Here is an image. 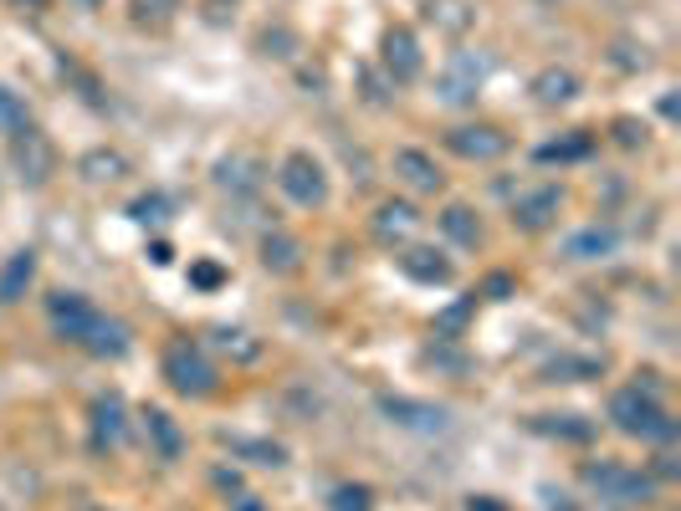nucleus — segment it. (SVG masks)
<instances>
[{
    "instance_id": "nucleus-43",
    "label": "nucleus",
    "mask_w": 681,
    "mask_h": 511,
    "mask_svg": "<svg viewBox=\"0 0 681 511\" xmlns=\"http://www.w3.org/2000/svg\"><path fill=\"white\" fill-rule=\"evenodd\" d=\"M656 476L671 481V476H677V455H656Z\"/></svg>"
},
{
    "instance_id": "nucleus-18",
    "label": "nucleus",
    "mask_w": 681,
    "mask_h": 511,
    "mask_svg": "<svg viewBox=\"0 0 681 511\" xmlns=\"http://www.w3.org/2000/svg\"><path fill=\"white\" fill-rule=\"evenodd\" d=\"M400 271L410 281H420V287H446V281H451V262H446V256H436L430 246H410V251H405Z\"/></svg>"
},
{
    "instance_id": "nucleus-27",
    "label": "nucleus",
    "mask_w": 681,
    "mask_h": 511,
    "mask_svg": "<svg viewBox=\"0 0 681 511\" xmlns=\"http://www.w3.org/2000/svg\"><path fill=\"white\" fill-rule=\"evenodd\" d=\"M605 374V358H553V364L543 368V384H584V379H600Z\"/></svg>"
},
{
    "instance_id": "nucleus-1",
    "label": "nucleus",
    "mask_w": 681,
    "mask_h": 511,
    "mask_svg": "<svg viewBox=\"0 0 681 511\" xmlns=\"http://www.w3.org/2000/svg\"><path fill=\"white\" fill-rule=\"evenodd\" d=\"M609 420H615V430L630 435V440H656V445L677 440V420L661 409V399L646 395V389H636V384L609 399Z\"/></svg>"
},
{
    "instance_id": "nucleus-36",
    "label": "nucleus",
    "mask_w": 681,
    "mask_h": 511,
    "mask_svg": "<svg viewBox=\"0 0 681 511\" xmlns=\"http://www.w3.org/2000/svg\"><path fill=\"white\" fill-rule=\"evenodd\" d=\"M426 364H441L446 374H466V368H472V358H466V353H451L446 343H430V348H426Z\"/></svg>"
},
{
    "instance_id": "nucleus-48",
    "label": "nucleus",
    "mask_w": 681,
    "mask_h": 511,
    "mask_svg": "<svg viewBox=\"0 0 681 511\" xmlns=\"http://www.w3.org/2000/svg\"><path fill=\"white\" fill-rule=\"evenodd\" d=\"M73 5H83V11H92V5H103V0H73Z\"/></svg>"
},
{
    "instance_id": "nucleus-47",
    "label": "nucleus",
    "mask_w": 681,
    "mask_h": 511,
    "mask_svg": "<svg viewBox=\"0 0 681 511\" xmlns=\"http://www.w3.org/2000/svg\"><path fill=\"white\" fill-rule=\"evenodd\" d=\"M15 5H31V11H42V5H46V0H15Z\"/></svg>"
},
{
    "instance_id": "nucleus-28",
    "label": "nucleus",
    "mask_w": 681,
    "mask_h": 511,
    "mask_svg": "<svg viewBox=\"0 0 681 511\" xmlns=\"http://www.w3.org/2000/svg\"><path fill=\"white\" fill-rule=\"evenodd\" d=\"M441 231L457 241V246H476L482 241V220H476L472 204H446L441 210Z\"/></svg>"
},
{
    "instance_id": "nucleus-38",
    "label": "nucleus",
    "mask_w": 681,
    "mask_h": 511,
    "mask_svg": "<svg viewBox=\"0 0 681 511\" xmlns=\"http://www.w3.org/2000/svg\"><path fill=\"white\" fill-rule=\"evenodd\" d=\"M226 281V271L216 262H190V287H200V292H216Z\"/></svg>"
},
{
    "instance_id": "nucleus-40",
    "label": "nucleus",
    "mask_w": 681,
    "mask_h": 511,
    "mask_svg": "<svg viewBox=\"0 0 681 511\" xmlns=\"http://www.w3.org/2000/svg\"><path fill=\"white\" fill-rule=\"evenodd\" d=\"M482 292H487L492 302H507V297H513V277H503V271H497V277H487V287H482Z\"/></svg>"
},
{
    "instance_id": "nucleus-31",
    "label": "nucleus",
    "mask_w": 681,
    "mask_h": 511,
    "mask_svg": "<svg viewBox=\"0 0 681 511\" xmlns=\"http://www.w3.org/2000/svg\"><path fill=\"white\" fill-rule=\"evenodd\" d=\"M210 343H216L226 358H237V364H252V358H262V343H256L252 333H241V327H216V333H210Z\"/></svg>"
},
{
    "instance_id": "nucleus-5",
    "label": "nucleus",
    "mask_w": 681,
    "mask_h": 511,
    "mask_svg": "<svg viewBox=\"0 0 681 511\" xmlns=\"http://www.w3.org/2000/svg\"><path fill=\"white\" fill-rule=\"evenodd\" d=\"M492 73V57H476V52H451V62H446L441 82H436V92H441V102H451V108H466V102H476V92H482V82H487Z\"/></svg>"
},
{
    "instance_id": "nucleus-21",
    "label": "nucleus",
    "mask_w": 681,
    "mask_h": 511,
    "mask_svg": "<svg viewBox=\"0 0 681 511\" xmlns=\"http://www.w3.org/2000/svg\"><path fill=\"white\" fill-rule=\"evenodd\" d=\"M574 98H579V77L569 67H543L534 77V102H543V108H563Z\"/></svg>"
},
{
    "instance_id": "nucleus-9",
    "label": "nucleus",
    "mask_w": 681,
    "mask_h": 511,
    "mask_svg": "<svg viewBox=\"0 0 681 511\" xmlns=\"http://www.w3.org/2000/svg\"><path fill=\"white\" fill-rule=\"evenodd\" d=\"M380 414H385L389 424H400V430H415V435H436V430H446V420H451L441 404L405 399V395H385L380 399Z\"/></svg>"
},
{
    "instance_id": "nucleus-12",
    "label": "nucleus",
    "mask_w": 681,
    "mask_h": 511,
    "mask_svg": "<svg viewBox=\"0 0 681 511\" xmlns=\"http://www.w3.org/2000/svg\"><path fill=\"white\" fill-rule=\"evenodd\" d=\"M83 348H88L92 358H123V353L134 348V333H129V322L103 318V312H92L88 333H83Z\"/></svg>"
},
{
    "instance_id": "nucleus-42",
    "label": "nucleus",
    "mask_w": 681,
    "mask_h": 511,
    "mask_svg": "<svg viewBox=\"0 0 681 511\" xmlns=\"http://www.w3.org/2000/svg\"><path fill=\"white\" fill-rule=\"evenodd\" d=\"M216 486H221V491H241V476H237V470H216Z\"/></svg>"
},
{
    "instance_id": "nucleus-3",
    "label": "nucleus",
    "mask_w": 681,
    "mask_h": 511,
    "mask_svg": "<svg viewBox=\"0 0 681 511\" xmlns=\"http://www.w3.org/2000/svg\"><path fill=\"white\" fill-rule=\"evenodd\" d=\"M584 481L600 491V501H615V507H640V501L656 497V476L625 470L620 460H590V466H584Z\"/></svg>"
},
{
    "instance_id": "nucleus-16",
    "label": "nucleus",
    "mask_w": 681,
    "mask_h": 511,
    "mask_svg": "<svg viewBox=\"0 0 681 511\" xmlns=\"http://www.w3.org/2000/svg\"><path fill=\"white\" fill-rule=\"evenodd\" d=\"M615 246H620L615 225H584V231H574L563 241V256L569 262H605V256H615Z\"/></svg>"
},
{
    "instance_id": "nucleus-25",
    "label": "nucleus",
    "mask_w": 681,
    "mask_h": 511,
    "mask_svg": "<svg viewBox=\"0 0 681 511\" xmlns=\"http://www.w3.org/2000/svg\"><path fill=\"white\" fill-rule=\"evenodd\" d=\"M144 430H149V440H154L160 460H179V455H185V435H179V424L169 420L164 409H144Z\"/></svg>"
},
{
    "instance_id": "nucleus-17",
    "label": "nucleus",
    "mask_w": 681,
    "mask_h": 511,
    "mask_svg": "<svg viewBox=\"0 0 681 511\" xmlns=\"http://www.w3.org/2000/svg\"><path fill=\"white\" fill-rule=\"evenodd\" d=\"M415 231H420V210H415L410 200H385L380 210H374V235H380L385 246H395V241H410Z\"/></svg>"
},
{
    "instance_id": "nucleus-10",
    "label": "nucleus",
    "mask_w": 681,
    "mask_h": 511,
    "mask_svg": "<svg viewBox=\"0 0 681 511\" xmlns=\"http://www.w3.org/2000/svg\"><path fill=\"white\" fill-rule=\"evenodd\" d=\"M92 312H98V307H92L83 292H52V297H46V318H52V333L67 337V343H83V333H88Z\"/></svg>"
},
{
    "instance_id": "nucleus-41",
    "label": "nucleus",
    "mask_w": 681,
    "mask_h": 511,
    "mask_svg": "<svg viewBox=\"0 0 681 511\" xmlns=\"http://www.w3.org/2000/svg\"><path fill=\"white\" fill-rule=\"evenodd\" d=\"M149 262H154V266H169V262H175V251H169V241H154V246H149Z\"/></svg>"
},
{
    "instance_id": "nucleus-11",
    "label": "nucleus",
    "mask_w": 681,
    "mask_h": 511,
    "mask_svg": "<svg viewBox=\"0 0 681 511\" xmlns=\"http://www.w3.org/2000/svg\"><path fill=\"white\" fill-rule=\"evenodd\" d=\"M559 204H563V190L559 185H538V190L518 195V204H513V225L518 231H548L553 220H559Z\"/></svg>"
},
{
    "instance_id": "nucleus-15",
    "label": "nucleus",
    "mask_w": 681,
    "mask_h": 511,
    "mask_svg": "<svg viewBox=\"0 0 681 511\" xmlns=\"http://www.w3.org/2000/svg\"><path fill=\"white\" fill-rule=\"evenodd\" d=\"M395 175H400L415 195H436L446 185V175L436 169V159H430L426 148H395Z\"/></svg>"
},
{
    "instance_id": "nucleus-32",
    "label": "nucleus",
    "mask_w": 681,
    "mask_h": 511,
    "mask_svg": "<svg viewBox=\"0 0 681 511\" xmlns=\"http://www.w3.org/2000/svg\"><path fill=\"white\" fill-rule=\"evenodd\" d=\"M175 11H179V0H134V26L164 31L175 21Z\"/></svg>"
},
{
    "instance_id": "nucleus-46",
    "label": "nucleus",
    "mask_w": 681,
    "mask_h": 511,
    "mask_svg": "<svg viewBox=\"0 0 681 511\" xmlns=\"http://www.w3.org/2000/svg\"><path fill=\"white\" fill-rule=\"evenodd\" d=\"M226 5H237V0H206V11H210V21H221V15H226Z\"/></svg>"
},
{
    "instance_id": "nucleus-4",
    "label": "nucleus",
    "mask_w": 681,
    "mask_h": 511,
    "mask_svg": "<svg viewBox=\"0 0 681 511\" xmlns=\"http://www.w3.org/2000/svg\"><path fill=\"white\" fill-rule=\"evenodd\" d=\"M277 185H282V195H287L293 204H303V210H318V204H328V175H323V164L312 159V154H303V148H293V154L282 159Z\"/></svg>"
},
{
    "instance_id": "nucleus-26",
    "label": "nucleus",
    "mask_w": 681,
    "mask_h": 511,
    "mask_svg": "<svg viewBox=\"0 0 681 511\" xmlns=\"http://www.w3.org/2000/svg\"><path fill=\"white\" fill-rule=\"evenodd\" d=\"M472 312H476V297H461V302H451L446 312H436V322H430L436 343H461V337H466V322H472Z\"/></svg>"
},
{
    "instance_id": "nucleus-29",
    "label": "nucleus",
    "mask_w": 681,
    "mask_h": 511,
    "mask_svg": "<svg viewBox=\"0 0 681 511\" xmlns=\"http://www.w3.org/2000/svg\"><path fill=\"white\" fill-rule=\"evenodd\" d=\"M538 435H553V440H594V420H584V414H538L534 420Z\"/></svg>"
},
{
    "instance_id": "nucleus-8",
    "label": "nucleus",
    "mask_w": 681,
    "mask_h": 511,
    "mask_svg": "<svg viewBox=\"0 0 681 511\" xmlns=\"http://www.w3.org/2000/svg\"><path fill=\"white\" fill-rule=\"evenodd\" d=\"M380 62H385L389 82H415V77L426 73V52L415 42L410 26H389L385 42H380Z\"/></svg>"
},
{
    "instance_id": "nucleus-7",
    "label": "nucleus",
    "mask_w": 681,
    "mask_h": 511,
    "mask_svg": "<svg viewBox=\"0 0 681 511\" xmlns=\"http://www.w3.org/2000/svg\"><path fill=\"white\" fill-rule=\"evenodd\" d=\"M446 148H451L457 159L492 164V159H503L507 148H513V138H507L497 123H461V129L446 133Z\"/></svg>"
},
{
    "instance_id": "nucleus-35",
    "label": "nucleus",
    "mask_w": 681,
    "mask_h": 511,
    "mask_svg": "<svg viewBox=\"0 0 681 511\" xmlns=\"http://www.w3.org/2000/svg\"><path fill=\"white\" fill-rule=\"evenodd\" d=\"M129 220H139V225H164V220H169V200H164L160 190L139 195V200L129 204Z\"/></svg>"
},
{
    "instance_id": "nucleus-22",
    "label": "nucleus",
    "mask_w": 681,
    "mask_h": 511,
    "mask_svg": "<svg viewBox=\"0 0 681 511\" xmlns=\"http://www.w3.org/2000/svg\"><path fill=\"white\" fill-rule=\"evenodd\" d=\"M36 281V251H15L11 262L0 266V302H21L26 297V287Z\"/></svg>"
},
{
    "instance_id": "nucleus-34",
    "label": "nucleus",
    "mask_w": 681,
    "mask_h": 511,
    "mask_svg": "<svg viewBox=\"0 0 681 511\" xmlns=\"http://www.w3.org/2000/svg\"><path fill=\"white\" fill-rule=\"evenodd\" d=\"M31 123L26 102H21V92H11L6 82H0V133H21Z\"/></svg>"
},
{
    "instance_id": "nucleus-23",
    "label": "nucleus",
    "mask_w": 681,
    "mask_h": 511,
    "mask_svg": "<svg viewBox=\"0 0 681 511\" xmlns=\"http://www.w3.org/2000/svg\"><path fill=\"white\" fill-rule=\"evenodd\" d=\"M77 175L92 179V185H113V179L129 175V159H123L119 148H88V154L77 159Z\"/></svg>"
},
{
    "instance_id": "nucleus-45",
    "label": "nucleus",
    "mask_w": 681,
    "mask_h": 511,
    "mask_svg": "<svg viewBox=\"0 0 681 511\" xmlns=\"http://www.w3.org/2000/svg\"><path fill=\"white\" fill-rule=\"evenodd\" d=\"M466 511H507V507H497L492 497H472V501H466Z\"/></svg>"
},
{
    "instance_id": "nucleus-6",
    "label": "nucleus",
    "mask_w": 681,
    "mask_h": 511,
    "mask_svg": "<svg viewBox=\"0 0 681 511\" xmlns=\"http://www.w3.org/2000/svg\"><path fill=\"white\" fill-rule=\"evenodd\" d=\"M11 169L26 179V185H46V179L57 175V148H52V138L36 133L31 123L21 133H11Z\"/></svg>"
},
{
    "instance_id": "nucleus-37",
    "label": "nucleus",
    "mask_w": 681,
    "mask_h": 511,
    "mask_svg": "<svg viewBox=\"0 0 681 511\" xmlns=\"http://www.w3.org/2000/svg\"><path fill=\"white\" fill-rule=\"evenodd\" d=\"M262 52H267V57H297V36L293 31H262Z\"/></svg>"
},
{
    "instance_id": "nucleus-24",
    "label": "nucleus",
    "mask_w": 681,
    "mask_h": 511,
    "mask_svg": "<svg viewBox=\"0 0 681 511\" xmlns=\"http://www.w3.org/2000/svg\"><path fill=\"white\" fill-rule=\"evenodd\" d=\"M594 154V133L590 129H574L553 138V144H538V164H579Z\"/></svg>"
},
{
    "instance_id": "nucleus-20",
    "label": "nucleus",
    "mask_w": 681,
    "mask_h": 511,
    "mask_svg": "<svg viewBox=\"0 0 681 511\" xmlns=\"http://www.w3.org/2000/svg\"><path fill=\"white\" fill-rule=\"evenodd\" d=\"M430 26L446 31V36H466L476 26V5L472 0H426Z\"/></svg>"
},
{
    "instance_id": "nucleus-33",
    "label": "nucleus",
    "mask_w": 681,
    "mask_h": 511,
    "mask_svg": "<svg viewBox=\"0 0 681 511\" xmlns=\"http://www.w3.org/2000/svg\"><path fill=\"white\" fill-rule=\"evenodd\" d=\"M328 507L333 511H374V491L364 481H343V486H333Z\"/></svg>"
},
{
    "instance_id": "nucleus-44",
    "label": "nucleus",
    "mask_w": 681,
    "mask_h": 511,
    "mask_svg": "<svg viewBox=\"0 0 681 511\" xmlns=\"http://www.w3.org/2000/svg\"><path fill=\"white\" fill-rule=\"evenodd\" d=\"M231 511H267V507H262V497H246V491H241L237 507H231Z\"/></svg>"
},
{
    "instance_id": "nucleus-14",
    "label": "nucleus",
    "mask_w": 681,
    "mask_h": 511,
    "mask_svg": "<svg viewBox=\"0 0 681 511\" xmlns=\"http://www.w3.org/2000/svg\"><path fill=\"white\" fill-rule=\"evenodd\" d=\"M262 179H267V169H262V159H252V154H231V159L216 164V185L231 190L237 200H252V195L262 190Z\"/></svg>"
},
{
    "instance_id": "nucleus-2",
    "label": "nucleus",
    "mask_w": 681,
    "mask_h": 511,
    "mask_svg": "<svg viewBox=\"0 0 681 511\" xmlns=\"http://www.w3.org/2000/svg\"><path fill=\"white\" fill-rule=\"evenodd\" d=\"M164 379L185 399H210L216 384H221L216 379V364L206 358V348L190 343V337H169V343H164Z\"/></svg>"
},
{
    "instance_id": "nucleus-39",
    "label": "nucleus",
    "mask_w": 681,
    "mask_h": 511,
    "mask_svg": "<svg viewBox=\"0 0 681 511\" xmlns=\"http://www.w3.org/2000/svg\"><path fill=\"white\" fill-rule=\"evenodd\" d=\"M615 138H620V144H625V148H636V144H640V138H646V129H640L636 118H620V123H615Z\"/></svg>"
},
{
    "instance_id": "nucleus-30",
    "label": "nucleus",
    "mask_w": 681,
    "mask_h": 511,
    "mask_svg": "<svg viewBox=\"0 0 681 511\" xmlns=\"http://www.w3.org/2000/svg\"><path fill=\"white\" fill-rule=\"evenodd\" d=\"M226 445H231V455H241V460H252V466H287V451H282L277 440H226Z\"/></svg>"
},
{
    "instance_id": "nucleus-13",
    "label": "nucleus",
    "mask_w": 681,
    "mask_h": 511,
    "mask_svg": "<svg viewBox=\"0 0 681 511\" xmlns=\"http://www.w3.org/2000/svg\"><path fill=\"white\" fill-rule=\"evenodd\" d=\"M123 440H129L123 399L119 395H98L92 399V445H98V451H119Z\"/></svg>"
},
{
    "instance_id": "nucleus-19",
    "label": "nucleus",
    "mask_w": 681,
    "mask_h": 511,
    "mask_svg": "<svg viewBox=\"0 0 681 511\" xmlns=\"http://www.w3.org/2000/svg\"><path fill=\"white\" fill-rule=\"evenodd\" d=\"M262 266L277 271V277H293L297 266H303V241L287 231H267L262 235Z\"/></svg>"
}]
</instances>
